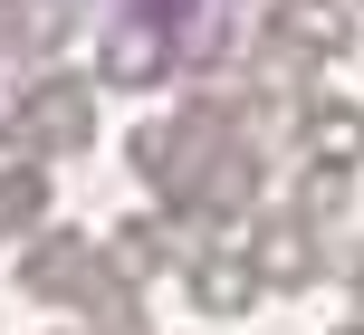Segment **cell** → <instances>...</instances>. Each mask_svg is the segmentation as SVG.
<instances>
[{"mask_svg": "<svg viewBox=\"0 0 364 335\" xmlns=\"http://www.w3.org/2000/svg\"><path fill=\"white\" fill-rule=\"evenodd\" d=\"M297 134H307V153L316 163H364V106L355 96H307V115H297Z\"/></svg>", "mask_w": 364, "mask_h": 335, "instance_id": "277c9868", "label": "cell"}, {"mask_svg": "<svg viewBox=\"0 0 364 335\" xmlns=\"http://www.w3.org/2000/svg\"><path fill=\"white\" fill-rule=\"evenodd\" d=\"M38 211H48V172H38V163H10V172H0V240L29 230Z\"/></svg>", "mask_w": 364, "mask_h": 335, "instance_id": "ba28073f", "label": "cell"}, {"mask_svg": "<svg viewBox=\"0 0 364 335\" xmlns=\"http://www.w3.org/2000/svg\"><path fill=\"white\" fill-rule=\"evenodd\" d=\"M355 297H364V278H355ZM355 326H364V307H355Z\"/></svg>", "mask_w": 364, "mask_h": 335, "instance_id": "30bf717a", "label": "cell"}, {"mask_svg": "<svg viewBox=\"0 0 364 335\" xmlns=\"http://www.w3.org/2000/svg\"><path fill=\"white\" fill-rule=\"evenodd\" d=\"M164 77V38L154 29H115L106 38V87H154Z\"/></svg>", "mask_w": 364, "mask_h": 335, "instance_id": "8992f818", "label": "cell"}, {"mask_svg": "<svg viewBox=\"0 0 364 335\" xmlns=\"http://www.w3.org/2000/svg\"><path fill=\"white\" fill-rule=\"evenodd\" d=\"M19 287H29V297H58V307H87L96 240H87V230H38V240L19 249Z\"/></svg>", "mask_w": 364, "mask_h": 335, "instance_id": "7a4b0ae2", "label": "cell"}, {"mask_svg": "<svg viewBox=\"0 0 364 335\" xmlns=\"http://www.w3.org/2000/svg\"><path fill=\"white\" fill-rule=\"evenodd\" d=\"M192 297L211 317H240V307H259V268L230 259V249H192Z\"/></svg>", "mask_w": 364, "mask_h": 335, "instance_id": "5b68a950", "label": "cell"}, {"mask_svg": "<svg viewBox=\"0 0 364 335\" xmlns=\"http://www.w3.org/2000/svg\"><path fill=\"white\" fill-rule=\"evenodd\" d=\"M164 259H182V249L164 240V230H154V211H134V221H115V268H125V278H154Z\"/></svg>", "mask_w": 364, "mask_h": 335, "instance_id": "52a82bcc", "label": "cell"}, {"mask_svg": "<svg viewBox=\"0 0 364 335\" xmlns=\"http://www.w3.org/2000/svg\"><path fill=\"white\" fill-rule=\"evenodd\" d=\"M19 134L48 144V153L96 144V77H87V67H38L29 96H19Z\"/></svg>", "mask_w": 364, "mask_h": 335, "instance_id": "6da1fadb", "label": "cell"}, {"mask_svg": "<svg viewBox=\"0 0 364 335\" xmlns=\"http://www.w3.org/2000/svg\"><path fill=\"white\" fill-rule=\"evenodd\" d=\"M297 221H346V163H316L297 182Z\"/></svg>", "mask_w": 364, "mask_h": 335, "instance_id": "9c48e42d", "label": "cell"}, {"mask_svg": "<svg viewBox=\"0 0 364 335\" xmlns=\"http://www.w3.org/2000/svg\"><path fill=\"white\" fill-rule=\"evenodd\" d=\"M336 335H364V326H336Z\"/></svg>", "mask_w": 364, "mask_h": 335, "instance_id": "8fae6325", "label": "cell"}, {"mask_svg": "<svg viewBox=\"0 0 364 335\" xmlns=\"http://www.w3.org/2000/svg\"><path fill=\"white\" fill-rule=\"evenodd\" d=\"M240 259L259 268V287H297V278H316V221H259Z\"/></svg>", "mask_w": 364, "mask_h": 335, "instance_id": "3957f363", "label": "cell"}]
</instances>
